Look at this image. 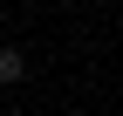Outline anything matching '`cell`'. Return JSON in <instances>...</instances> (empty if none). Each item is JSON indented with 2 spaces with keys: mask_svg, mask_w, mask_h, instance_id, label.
<instances>
[{
  "mask_svg": "<svg viewBox=\"0 0 123 116\" xmlns=\"http://www.w3.org/2000/svg\"><path fill=\"white\" fill-rule=\"evenodd\" d=\"M27 82V48H0V89Z\"/></svg>",
  "mask_w": 123,
  "mask_h": 116,
  "instance_id": "6da1fadb",
  "label": "cell"
},
{
  "mask_svg": "<svg viewBox=\"0 0 123 116\" xmlns=\"http://www.w3.org/2000/svg\"><path fill=\"white\" fill-rule=\"evenodd\" d=\"M0 116H21V109H0Z\"/></svg>",
  "mask_w": 123,
  "mask_h": 116,
  "instance_id": "7a4b0ae2",
  "label": "cell"
}]
</instances>
